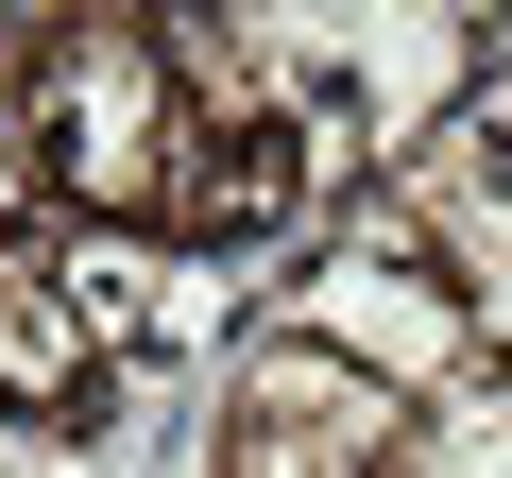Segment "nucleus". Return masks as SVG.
I'll return each mask as SVG.
<instances>
[{
  "mask_svg": "<svg viewBox=\"0 0 512 478\" xmlns=\"http://www.w3.org/2000/svg\"><path fill=\"white\" fill-rule=\"evenodd\" d=\"M18 120H35V154H52V188H69V222H137V239H171V188H188V86H171V52H154V18H35L18 35Z\"/></svg>",
  "mask_w": 512,
  "mask_h": 478,
  "instance_id": "f257e3e1",
  "label": "nucleus"
},
{
  "mask_svg": "<svg viewBox=\"0 0 512 478\" xmlns=\"http://www.w3.org/2000/svg\"><path fill=\"white\" fill-rule=\"evenodd\" d=\"M393 444L410 393H376L308 325H239V359L205 376V478H393Z\"/></svg>",
  "mask_w": 512,
  "mask_h": 478,
  "instance_id": "f03ea898",
  "label": "nucleus"
},
{
  "mask_svg": "<svg viewBox=\"0 0 512 478\" xmlns=\"http://www.w3.org/2000/svg\"><path fill=\"white\" fill-rule=\"evenodd\" d=\"M256 325H308L325 359H359L376 393H410V410H444L461 376H495V342H478V291L444 274V257H291V291L256 308Z\"/></svg>",
  "mask_w": 512,
  "mask_h": 478,
  "instance_id": "7ed1b4c3",
  "label": "nucleus"
},
{
  "mask_svg": "<svg viewBox=\"0 0 512 478\" xmlns=\"http://www.w3.org/2000/svg\"><path fill=\"white\" fill-rule=\"evenodd\" d=\"M0 410L18 427H137V376L86 359V325H69V291L35 257H0Z\"/></svg>",
  "mask_w": 512,
  "mask_h": 478,
  "instance_id": "20e7f679",
  "label": "nucleus"
},
{
  "mask_svg": "<svg viewBox=\"0 0 512 478\" xmlns=\"http://www.w3.org/2000/svg\"><path fill=\"white\" fill-rule=\"evenodd\" d=\"M393 478H512V376H461L444 410H410Z\"/></svg>",
  "mask_w": 512,
  "mask_h": 478,
  "instance_id": "39448f33",
  "label": "nucleus"
},
{
  "mask_svg": "<svg viewBox=\"0 0 512 478\" xmlns=\"http://www.w3.org/2000/svg\"><path fill=\"white\" fill-rule=\"evenodd\" d=\"M0 257H18V239H0Z\"/></svg>",
  "mask_w": 512,
  "mask_h": 478,
  "instance_id": "423d86ee",
  "label": "nucleus"
}]
</instances>
